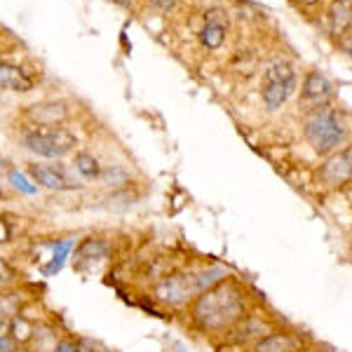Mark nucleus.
I'll return each instance as SVG.
<instances>
[{"label": "nucleus", "mask_w": 352, "mask_h": 352, "mask_svg": "<svg viewBox=\"0 0 352 352\" xmlns=\"http://www.w3.org/2000/svg\"><path fill=\"white\" fill-rule=\"evenodd\" d=\"M340 45H343V50L352 56V36H340Z\"/></svg>", "instance_id": "393cba45"}, {"label": "nucleus", "mask_w": 352, "mask_h": 352, "mask_svg": "<svg viewBox=\"0 0 352 352\" xmlns=\"http://www.w3.org/2000/svg\"><path fill=\"white\" fill-rule=\"evenodd\" d=\"M296 89V73H294L292 64L287 61H275L265 68L263 73V87H261V96L268 111H277L287 104V99Z\"/></svg>", "instance_id": "423d86ee"}, {"label": "nucleus", "mask_w": 352, "mask_h": 352, "mask_svg": "<svg viewBox=\"0 0 352 352\" xmlns=\"http://www.w3.org/2000/svg\"><path fill=\"white\" fill-rule=\"evenodd\" d=\"M73 169H76V174L80 176L82 181H99L101 176V162L99 157L92 155V153L87 151H76L73 153Z\"/></svg>", "instance_id": "2eb2a0df"}, {"label": "nucleus", "mask_w": 352, "mask_h": 352, "mask_svg": "<svg viewBox=\"0 0 352 352\" xmlns=\"http://www.w3.org/2000/svg\"><path fill=\"white\" fill-rule=\"evenodd\" d=\"M329 19H331V31L343 36L352 24V0H333L329 8Z\"/></svg>", "instance_id": "f3484780"}, {"label": "nucleus", "mask_w": 352, "mask_h": 352, "mask_svg": "<svg viewBox=\"0 0 352 352\" xmlns=\"http://www.w3.org/2000/svg\"><path fill=\"white\" fill-rule=\"evenodd\" d=\"M300 350V340L298 336L282 329H270L268 333H263L261 338H256L252 343L249 352H298Z\"/></svg>", "instance_id": "9d476101"}, {"label": "nucleus", "mask_w": 352, "mask_h": 352, "mask_svg": "<svg viewBox=\"0 0 352 352\" xmlns=\"http://www.w3.org/2000/svg\"><path fill=\"white\" fill-rule=\"evenodd\" d=\"M26 174L38 188L52 190V192H76L82 190V179L76 174V169L64 162L52 160H33L26 162Z\"/></svg>", "instance_id": "39448f33"}, {"label": "nucleus", "mask_w": 352, "mask_h": 352, "mask_svg": "<svg viewBox=\"0 0 352 352\" xmlns=\"http://www.w3.org/2000/svg\"><path fill=\"white\" fill-rule=\"evenodd\" d=\"M59 338H61V333L52 322H36L33 333H31V338H28L24 350L26 352H52Z\"/></svg>", "instance_id": "ddd939ff"}, {"label": "nucleus", "mask_w": 352, "mask_h": 352, "mask_svg": "<svg viewBox=\"0 0 352 352\" xmlns=\"http://www.w3.org/2000/svg\"><path fill=\"white\" fill-rule=\"evenodd\" d=\"M10 200V195H8V190H5V186L0 184V202H8Z\"/></svg>", "instance_id": "a878e982"}, {"label": "nucleus", "mask_w": 352, "mask_h": 352, "mask_svg": "<svg viewBox=\"0 0 352 352\" xmlns=\"http://www.w3.org/2000/svg\"><path fill=\"white\" fill-rule=\"evenodd\" d=\"M109 256H111V244L104 237H85L73 249L71 263L78 272H89L99 263L109 261Z\"/></svg>", "instance_id": "1a4fd4ad"}, {"label": "nucleus", "mask_w": 352, "mask_h": 352, "mask_svg": "<svg viewBox=\"0 0 352 352\" xmlns=\"http://www.w3.org/2000/svg\"><path fill=\"white\" fill-rule=\"evenodd\" d=\"M12 235H14V228L12 223H10L8 219L0 214V247H5V244L12 242Z\"/></svg>", "instance_id": "5701e85b"}, {"label": "nucleus", "mask_w": 352, "mask_h": 352, "mask_svg": "<svg viewBox=\"0 0 352 352\" xmlns=\"http://www.w3.org/2000/svg\"><path fill=\"white\" fill-rule=\"evenodd\" d=\"M21 282V275L19 270L10 263L8 258L0 254V292H10V289H16Z\"/></svg>", "instance_id": "6ab92c4d"}, {"label": "nucleus", "mask_w": 352, "mask_h": 352, "mask_svg": "<svg viewBox=\"0 0 352 352\" xmlns=\"http://www.w3.org/2000/svg\"><path fill=\"white\" fill-rule=\"evenodd\" d=\"M148 3L157 10H172L176 5V0H148Z\"/></svg>", "instance_id": "b1692460"}, {"label": "nucleus", "mask_w": 352, "mask_h": 352, "mask_svg": "<svg viewBox=\"0 0 352 352\" xmlns=\"http://www.w3.org/2000/svg\"><path fill=\"white\" fill-rule=\"evenodd\" d=\"M52 352H82V343H80V338L61 336L59 340H56Z\"/></svg>", "instance_id": "412c9836"}, {"label": "nucleus", "mask_w": 352, "mask_h": 352, "mask_svg": "<svg viewBox=\"0 0 352 352\" xmlns=\"http://www.w3.org/2000/svg\"><path fill=\"white\" fill-rule=\"evenodd\" d=\"M303 3H308V5H310V3H317V0H303Z\"/></svg>", "instance_id": "bb28decb"}, {"label": "nucleus", "mask_w": 352, "mask_h": 352, "mask_svg": "<svg viewBox=\"0 0 352 352\" xmlns=\"http://www.w3.org/2000/svg\"><path fill=\"white\" fill-rule=\"evenodd\" d=\"M329 96H331V82L317 71L308 73V78L303 82V99L320 104V101H327Z\"/></svg>", "instance_id": "dca6fc26"}, {"label": "nucleus", "mask_w": 352, "mask_h": 352, "mask_svg": "<svg viewBox=\"0 0 352 352\" xmlns=\"http://www.w3.org/2000/svg\"><path fill=\"white\" fill-rule=\"evenodd\" d=\"M249 312H252L249 289L237 277L230 275L217 282L214 287L200 292L186 308L192 331L209 338H226Z\"/></svg>", "instance_id": "f257e3e1"}, {"label": "nucleus", "mask_w": 352, "mask_h": 352, "mask_svg": "<svg viewBox=\"0 0 352 352\" xmlns=\"http://www.w3.org/2000/svg\"><path fill=\"white\" fill-rule=\"evenodd\" d=\"M19 139L21 146L41 160L59 162L78 151V134L64 124L61 127H24Z\"/></svg>", "instance_id": "f03ea898"}, {"label": "nucleus", "mask_w": 352, "mask_h": 352, "mask_svg": "<svg viewBox=\"0 0 352 352\" xmlns=\"http://www.w3.org/2000/svg\"><path fill=\"white\" fill-rule=\"evenodd\" d=\"M303 134L317 155H331L345 141V127L331 109H315L305 118Z\"/></svg>", "instance_id": "20e7f679"}, {"label": "nucleus", "mask_w": 352, "mask_h": 352, "mask_svg": "<svg viewBox=\"0 0 352 352\" xmlns=\"http://www.w3.org/2000/svg\"><path fill=\"white\" fill-rule=\"evenodd\" d=\"M200 294L195 282V272L172 270L157 277L151 287V300L164 310H184Z\"/></svg>", "instance_id": "7ed1b4c3"}, {"label": "nucleus", "mask_w": 352, "mask_h": 352, "mask_svg": "<svg viewBox=\"0 0 352 352\" xmlns=\"http://www.w3.org/2000/svg\"><path fill=\"white\" fill-rule=\"evenodd\" d=\"M33 78L28 76L21 66L10 64V61H0V89H8V92H19L26 94L33 89Z\"/></svg>", "instance_id": "f8f14e48"}, {"label": "nucleus", "mask_w": 352, "mask_h": 352, "mask_svg": "<svg viewBox=\"0 0 352 352\" xmlns=\"http://www.w3.org/2000/svg\"><path fill=\"white\" fill-rule=\"evenodd\" d=\"M268 331H270V329H268V324H265L263 317H258L256 312L252 310L226 338H228L232 345H247V343H254V340L261 338L263 333H268Z\"/></svg>", "instance_id": "9b49d317"}, {"label": "nucleus", "mask_w": 352, "mask_h": 352, "mask_svg": "<svg viewBox=\"0 0 352 352\" xmlns=\"http://www.w3.org/2000/svg\"><path fill=\"white\" fill-rule=\"evenodd\" d=\"M0 352H26L21 345H16L14 340L8 336V331H5L3 324H0Z\"/></svg>", "instance_id": "4be33fe9"}, {"label": "nucleus", "mask_w": 352, "mask_h": 352, "mask_svg": "<svg viewBox=\"0 0 352 352\" xmlns=\"http://www.w3.org/2000/svg\"><path fill=\"white\" fill-rule=\"evenodd\" d=\"M317 179L327 188H338V186L352 181V146H345L343 151H333L320 167Z\"/></svg>", "instance_id": "6e6552de"}, {"label": "nucleus", "mask_w": 352, "mask_h": 352, "mask_svg": "<svg viewBox=\"0 0 352 352\" xmlns=\"http://www.w3.org/2000/svg\"><path fill=\"white\" fill-rule=\"evenodd\" d=\"M219 14L221 12H207V24L200 31V43L207 50H219L226 41V21Z\"/></svg>", "instance_id": "4468645a"}, {"label": "nucleus", "mask_w": 352, "mask_h": 352, "mask_svg": "<svg viewBox=\"0 0 352 352\" xmlns=\"http://www.w3.org/2000/svg\"><path fill=\"white\" fill-rule=\"evenodd\" d=\"M99 184L109 186V188H113V186H124V184H129V174H127V169L120 167V164H111V167L101 169Z\"/></svg>", "instance_id": "aec40b11"}, {"label": "nucleus", "mask_w": 352, "mask_h": 352, "mask_svg": "<svg viewBox=\"0 0 352 352\" xmlns=\"http://www.w3.org/2000/svg\"><path fill=\"white\" fill-rule=\"evenodd\" d=\"M19 118L26 127H61L71 120V106L66 101H38L24 106Z\"/></svg>", "instance_id": "0eeeda50"}, {"label": "nucleus", "mask_w": 352, "mask_h": 352, "mask_svg": "<svg viewBox=\"0 0 352 352\" xmlns=\"http://www.w3.org/2000/svg\"><path fill=\"white\" fill-rule=\"evenodd\" d=\"M21 308H24V296L16 289L0 292V324L10 322L16 315H21Z\"/></svg>", "instance_id": "a211bd4d"}]
</instances>
